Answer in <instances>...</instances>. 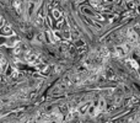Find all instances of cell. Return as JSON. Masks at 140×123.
<instances>
[{
	"label": "cell",
	"mask_w": 140,
	"mask_h": 123,
	"mask_svg": "<svg viewBox=\"0 0 140 123\" xmlns=\"http://www.w3.org/2000/svg\"><path fill=\"white\" fill-rule=\"evenodd\" d=\"M0 34H4V36H11V34H12V30H11V27H9V26L2 27V28L0 30Z\"/></svg>",
	"instance_id": "obj_2"
},
{
	"label": "cell",
	"mask_w": 140,
	"mask_h": 123,
	"mask_svg": "<svg viewBox=\"0 0 140 123\" xmlns=\"http://www.w3.org/2000/svg\"><path fill=\"white\" fill-rule=\"evenodd\" d=\"M53 15H54L56 18H59V17H60V12H59L58 10H53Z\"/></svg>",
	"instance_id": "obj_5"
},
{
	"label": "cell",
	"mask_w": 140,
	"mask_h": 123,
	"mask_svg": "<svg viewBox=\"0 0 140 123\" xmlns=\"http://www.w3.org/2000/svg\"><path fill=\"white\" fill-rule=\"evenodd\" d=\"M37 59H38V57H37V54H34V53H27V54L25 56V60L28 62V63H34Z\"/></svg>",
	"instance_id": "obj_1"
},
{
	"label": "cell",
	"mask_w": 140,
	"mask_h": 123,
	"mask_svg": "<svg viewBox=\"0 0 140 123\" xmlns=\"http://www.w3.org/2000/svg\"><path fill=\"white\" fill-rule=\"evenodd\" d=\"M128 63H129V64H130L135 70H138V69H139V66H138V64H136V62L135 60H132V59H130V60H128Z\"/></svg>",
	"instance_id": "obj_4"
},
{
	"label": "cell",
	"mask_w": 140,
	"mask_h": 123,
	"mask_svg": "<svg viewBox=\"0 0 140 123\" xmlns=\"http://www.w3.org/2000/svg\"><path fill=\"white\" fill-rule=\"evenodd\" d=\"M128 37H129V40L132 41V42H135L136 40H138V36H136V33L134 32L133 30H129L128 32Z\"/></svg>",
	"instance_id": "obj_3"
}]
</instances>
